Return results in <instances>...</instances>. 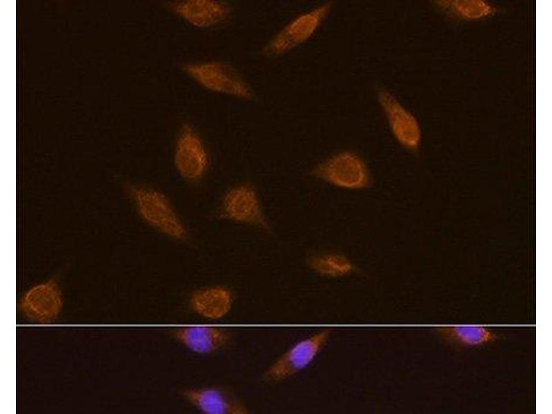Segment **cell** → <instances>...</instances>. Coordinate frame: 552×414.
Instances as JSON below:
<instances>
[{"label":"cell","mask_w":552,"mask_h":414,"mask_svg":"<svg viewBox=\"0 0 552 414\" xmlns=\"http://www.w3.org/2000/svg\"><path fill=\"white\" fill-rule=\"evenodd\" d=\"M126 190L137 213L146 224L170 239L188 241V229L166 194L153 188L135 184H128Z\"/></svg>","instance_id":"1"},{"label":"cell","mask_w":552,"mask_h":414,"mask_svg":"<svg viewBox=\"0 0 552 414\" xmlns=\"http://www.w3.org/2000/svg\"><path fill=\"white\" fill-rule=\"evenodd\" d=\"M181 69L205 89L243 100L253 98L249 84L233 66L219 61L188 62Z\"/></svg>","instance_id":"2"},{"label":"cell","mask_w":552,"mask_h":414,"mask_svg":"<svg viewBox=\"0 0 552 414\" xmlns=\"http://www.w3.org/2000/svg\"><path fill=\"white\" fill-rule=\"evenodd\" d=\"M310 175L335 187L362 190L371 183L368 168L363 159L351 150L338 152L317 165Z\"/></svg>","instance_id":"3"},{"label":"cell","mask_w":552,"mask_h":414,"mask_svg":"<svg viewBox=\"0 0 552 414\" xmlns=\"http://www.w3.org/2000/svg\"><path fill=\"white\" fill-rule=\"evenodd\" d=\"M173 162L180 177L189 183L201 180L209 168L210 157L205 143L188 123H183L179 130Z\"/></svg>","instance_id":"4"},{"label":"cell","mask_w":552,"mask_h":414,"mask_svg":"<svg viewBox=\"0 0 552 414\" xmlns=\"http://www.w3.org/2000/svg\"><path fill=\"white\" fill-rule=\"evenodd\" d=\"M219 207L223 219L266 231L270 228L258 193L250 184L241 183L228 188L224 193Z\"/></svg>","instance_id":"5"},{"label":"cell","mask_w":552,"mask_h":414,"mask_svg":"<svg viewBox=\"0 0 552 414\" xmlns=\"http://www.w3.org/2000/svg\"><path fill=\"white\" fill-rule=\"evenodd\" d=\"M333 3L329 1L289 21L264 47L267 57L282 55L310 39L325 20Z\"/></svg>","instance_id":"6"},{"label":"cell","mask_w":552,"mask_h":414,"mask_svg":"<svg viewBox=\"0 0 552 414\" xmlns=\"http://www.w3.org/2000/svg\"><path fill=\"white\" fill-rule=\"evenodd\" d=\"M330 332L326 329L297 343L265 371L264 379L278 382L304 368L323 348Z\"/></svg>","instance_id":"7"},{"label":"cell","mask_w":552,"mask_h":414,"mask_svg":"<svg viewBox=\"0 0 552 414\" xmlns=\"http://www.w3.org/2000/svg\"><path fill=\"white\" fill-rule=\"evenodd\" d=\"M377 99L397 141L406 148H417L421 139V130L415 117L386 89H379Z\"/></svg>","instance_id":"8"},{"label":"cell","mask_w":552,"mask_h":414,"mask_svg":"<svg viewBox=\"0 0 552 414\" xmlns=\"http://www.w3.org/2000/svg\"><path fill=\"white\" fill-rule=\"evenodd\" d=\"M169 8L179 18L200 28L222 25L230 19L233 14L228 3L215 0L173 1Z\"/></svg>","instance_id":"9"},{"label":"cell","mask_w":552,"mask_h":414,"mask_svg":"<svg viewBox=\"0 0 552 414\" xmlns=\"http://www.w3.org/2000/svg\"><path fill=\"white\" fill-rule=\"evenodd\" d=\"M61 307V293L54 279L32 286L23 295L19 306L26 317L37 322L52 321Z\"/></svg>","instance_id":"10"},{"label":"cell","mask_w":552,"mask_h":414,"mask_svg":"<svg viewBox=\"0 0 552 414\" xmlns=\"http://www.w3.org/2000/svg\"><path fill=\"white\" fill-rule=\"evenodd\" d=\"M182 396L200 411L208 414H245L247 407L229 391L216 387L188 388Z\"/></svg>","instance_id":"11"},{"label":"cell","mask_w":552,"mask_h":414,"mask_svg":"<svg viewBox=\"0 0 552 414\" xmlns=\"http://www.w3.org/2000/svg\"><path fill=\"white\" fill-rule=\"evenodd\" d=\"M177 342L198 353H210L227 346L232 339L230 331L218 326H188L171 331Z\"/></svg>","instance_id":"12"},{"label":"cell","mask_w":552,"mask_h":414,"mask_svg":"<svg viewBox=\"0 0 552 414\" xmlns=\"http://www.w3.org/2000/svg\"><path fill=\"white\" fill-rule=\"evenodd\" d=\"M232 304L231 290L221 286L196 290L190 297V306L193 310L209 319H219L225 316Z\"/></svg>","instance_id":"13"},{"label":"cell","mask_w":552,"mask_h":414,"mask_svg":"<svg viewBox=\"0 0 552 414\" xmlns=\"http://www.w3.org/2000/svg\"><path fill=\"white\" fill-rule=\"evenodd\" d=\"M435 333L447 342L457 346H475L493 342L497 333L483 326H440Z\"/></svg>","instance_id":"14"},{"label":"cell","mask_w":552,"mask_h":414,"mask_svg":"<svg viewBox=\"0 0 552 414\" xmlns=\"http://www.w3.org/2000/svg\"><path fill=\"white\" fill-rule=\"evenodd\" d=\"M306 264L316 273L331 277L348 275L355 269L346 257L332 252L313 255L307 259Z\"/></svg>","instance_id":"15"},{"label":"cell","mask_w":552,"mask_h":414,"mask_svg":"<svg viewBox=\"0 0 552 414\" xmlns=\"http://www.w3.org/2000/svg\"><path fill=\"white\" fill-rule=\"evenodd\" d=\"M436 4L453 16L466 20L486 18L496 12V8L482 0H442Z\"/></svg>","instance_id":"16"}]
</instances>
